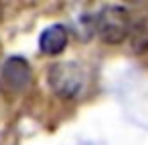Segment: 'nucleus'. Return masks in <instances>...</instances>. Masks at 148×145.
I'll use <instances>...</instances> for the list:
<instances>
[{"label":"nucleus","mask_w":148,"mask_h":145,"mask_svg":"<svg viewBox=\"0 0 148 145\" xmlns=\"http://www.w3.org/2000/svg\"><path fill=\"white\" fill-rule=\"evenodd\" d=\"M130 28H132L130 12L124 6H118V4L103 6L101 12L95 18V32L99 34V38L106 45L124 42L130 36Z\"/></svg>","instance_id":"nucleus-1"},{"label":"nucleus","mask_w":148,"mask_h":145,"mask_svg":"<svg viewBox=\"0 0 148 145\" xmlns=\"http://www.w3.org/2000/svg\"><path fill=\"white\" fill-rule=\"evenodd\" d=\"M49 87L63 99H75L85 85V73L77 63H57L49 69Z\"/></svg>","instance_id":"nucleus-2"},{"label":"nucleus","mask_w":148,"mask_h":145,"mask_svg":"<svg viewBox=\"0 0 148 145\" xmlns=\"http://www.w3.org/2000/svg\"><path fill=\"white\" fill-rule=\"evenodd\" d=\"M33 79V73H31V67L29 63L23 59V57H10L6 63H4V69H2V83L10 89V91H23L29 87Z\"/></svg>","instance_id":"nucleus-3"},{"label":"nucleus","mask_w":148,"mask_h":145,"mask_svg":"<svg viewBox=\"0 0 148 145\" xmlns=\"http://www.w3.org/2000/svg\"><path fill=\"white\" fill-rule=\"evenodd\" d=\"M69 42V32L63 24H51L47 26L39 36V49L45 55H59L65 51Z\"/></svg>","instance_id":"nucleus-4"},{"label":"nucleus","mask_w":148,"mask_h":145,"mask_svg":"<svg viewBox=\"0 0 148 145\" xmlns=\"http://www.w3.org/2000/svg\"><path fill=\"white\" fill-rule=\"evenodd\" d=\"M132 36V51L134 53H146L148 51V20L142 18L130 28Z\"/></svg>","instance_id":"nucleus-5"},{"label":"nucleus","mask_w":148,"mask_h":145,"mask_svg":"<svg viewBox=\"0 0 148 145\" xmlns=\"http://www.w3.org/2000/svg\"><path fill=\"white\" fill-rule=\"evenodd\" d=\"M0 16H2V6H0Z\"/></svg>","instance_id":"nucleus-6"}]
</instances>
